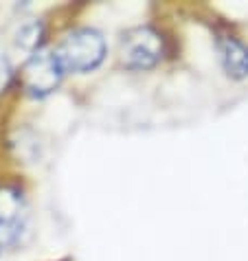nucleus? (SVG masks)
Here are the masks:
<instances>
[{
	"label": "nucleus",
	"instance_id": "obj_6",
	"mask_svg": "<svg viewBox=\"0 0 248 261\" xmlns=\"http://www.w3.org/2000/svg\"><path fill=\"white\" fill-rule=\"evenodd\" d=\"M42 40V24L40 22H31V24H24L22 29L18 31V46H22L27 50H35Z\"/></svg>",
	"mask_w": 248,
	"mask_h": 261
},
{
	"label": "nucleus",
	"instance_id": "obj_8",
	"mask_svg": "<svg viewBox=\"0 0 248 261\" xmlns=\"http://www.w3.org/2000/svg\"><path fill=\"white\" fill-rule=\"evenodd\" d=\"M0 250H3V244H0Z\"/></svg>",
	"mask_w": 248,
	"mask_h": 261
},
{
	"label": "nucleus",
	"instance_id": "obj_4",
	"mask_svg": "<svg viewBox=\"0 0 248 261\" xmlns=\"http://www.w3.org/2000/svg\"><path fill=\"white\" fill-rule=\"evenodd\" d=\"M24 206L18 191H0V244H16L24 233Z\"/></svg>",
	"mask_w": 248,
	"mask_h": 261
},
{
	"label": "nucleus",
	"instance_id": "obj_1",
	"mask_svg": "<svg viewBox=\"0 0 248 261\" xmlns=\"http://www.w3.org/2000/svg\"><path fill=\"white\" fill-rule=\"evenodd\" d=\"M55 57L64 72H90L106 60V40L97 29H75L62 38Z\"/></svg>",
	"mask_w": 248,
	"mask_h": 261
},
{
	"label": "nucleus",
	"instance_id": "obj_3",
	"mask_svg": "<svg viewBox=\"0 0 248 261\" xmlns=\"http://www.w3.org/2000/svg\"><path fill=\"white\" fill-rule=\"evenodd\" d=\"M64 77V68L55 57V50H35L22 66L20 79L22 88L31 97H46L51 95Z\"/></svg>",
	"mask_w": 248,
	"mask_h": 261
},
{
	"label": "nucleus",
	"instance_id": "obj_7",
	"mask_svg": "<svg viewBox=\"0 0 248 261\" xmlns=\"http://www.w3.org/2000/svg\"><path fill=\"white\" fill-rule=\"evenodd\" d=\"M7 77H9V64H7V60L0 55V84H3V86L7 82Z\"/></svg>",
	"mask_w": 248,
	"mask_h": 261
},
{
	"label": "nucleus",
	"instance_id": "obj_5",
	"mask_svg": "<svg viewBox=\"0 0 248 261\" xmlns=\"http://www.w3.org/2000/svg\"><path fill=\"white\" fill-rule=\"evenodd\" d=\"M217 50H220V62L224 72L231 79H246L248 77V46L244 42L231 35H222L217 40Z\"/></svg>",
	"mask_w": 248,
	"mask_h": 261
},
{
	"label": "nucleus",
	"instance_id": "obj_2",
	"mask_svg": "<svg viewBox=\"0 0 248 261\" xmlns=\"http://www.w3.org/2000/svg\"><path fill=\"white\" fill-rule=\"evenodd\" d=\"M165 55V42L156 29L136 27L121 38V62L130 70L154 68Z\"/></svg>",
	"mask_w": 248,
	"mask_h": 261
}]
</instances>
